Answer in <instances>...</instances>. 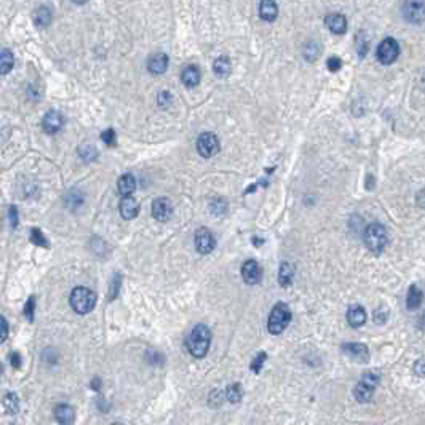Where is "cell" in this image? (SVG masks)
<instances>
[{"mask_svg":"<svg viewBox=\"0 0 425 425\" xmlns=\"http://www.w3.org/2000/svg\"><path fill=\"white\" fill-rule=\"evenodd\" d=\"M211 344V332L205 325H197L187 339V347L189 352L193 355L195 358H203L206 353H208Z\"/></svg>","mask_w":425,"mask_h":425,"instance_id":"6da1fadb","label":"cell"},{"mask_svg":"<svg viewBox=\"0 0 425 425\" xmlns=\"http://www.w3.org/2000/svg\"><path fill=\"white\" fill-rule=\"evenodd\" d=\"M363 242H364L366 248L370 249V251H373V252L384 251V248L388 243V232H387V229L382 224H379V222L370 224L364 229V232H363Z\"/></svg>","mask_w":425,"mask_h":425,"instance_id":"7a4b0ae2","label":"cell"},{"mask_svg":"<svg viewBox=\"0 0 425 425\" xmlns=\"http://www.w3.org/2000/svg\"><path fill=\"white\" fill-rule=\"evenodd\" d=\"M71 305L77 314L85 315V314L91 312V310L95 308L96 294L88 288L78 286V288L72 290V293H71Z\"/></svg>","mask_w":425,"mask_h":425,"instance_id":"3957f363","label":"cell"},{"mask_svg":"<svg viewBox=\"0 0 425 425\" xmlns=\"http://www.w3.org/2000/svg\"><path fill=\"white\" fill-rule=\"evenodd\" d=\"M377 384H379V374L376 371H367L363 374L361 381L353 390V395L358 403H367L373 398Z\"/></svg>","mask_w":425,"mask_h":425,"instance_id":"277c9868","label":"cell"},{"mask_svg":"<svg viewBox=\"0 0 425 425\" xmlns=\"http://www.w3.org/2000/svg\"><path fill=\"white\" fill-rule=\"evenodd\" d=\"M290 321H291L290 307L286 304H283V302H278L270 312L269 323H267L269 331L272 332V334H280V332H283L286 329V326L290 325Z\"/></svg>","mask_w":425,"mask_h":425,"instance_id":"5b68a950","label":"cell"},{"mask_svg":"<svg viewBox=\"0 0 425 425\" xmlns=\"http://www.w3.org/2000/svg\"><path fill=\"white\" fill-rule=\"evenodd\" d=\"M401 13L411 24H422L425 21V0H405Z\"/></svg>","mask_w":425,"mask_h":425,"instance_id":"8992f818","label":"cell"},{"mask_svg":"<svg viewBox=\"0 0 425 425\" xmlns=\"http://www.w3.org/2000/svg\"><path fill=\"white\" fill-rule=\"evenodd\" d=\"M398 54H400V45L392 37H387L377 47V60L381 61L382 64H392V63H395L396 58H398Z\"/></svg>","mask_w":425,"mask_h":425,"instance_id":"52a82bcc","label":"cell"},{"mask_svg":"<svg viewBox=\"0 0 425 425\" xmlns=\"http://www.w3.org/2000/svg\"><path fill=\"white\" fill-rule=\"evenodd\" d=\"M197 151L202 157L210 158L219 152V139L214 133H203L197 139Z\"/></svg>","mask_w":425,"mask_h":425,"instance_id":"ba28073f","label":"cell"},{"mask_svg":"<svg viewBox=\"0 0 425 425\" xmlns=\"http://www.w3.org/2000/svg\"><path fill=\"white\" fill-rule=\"evenodd\" d=\"M195 246H197V251L200 254H208V252L214 249L216 240L206 227H202L195 232Z\"/></svg>","mask_w":425,"mask_h":425,"instance_id":"9c48e42d","label":"cell"},{"mask_svg":"<svg viewBox=\"0 0 425 425\" xmlns=\"http://www.w3.org/2000/svg\"><path fill=\"white\" fill-rule=\"evenodd\" d=\"M344 353L349 355V357L358 363H366L370 360V350L364 346V344H358V342H350L346 344V346L342 347Z\"/></svg>","mask_w":425,"mask_h":425,"instance_id":"30bf717a","label":"cell"},{"mask_svg":"<svg viewBox=\"0 0 425 425\" xmlns=\"http://www.w3.org/2000/svg\"><path fill=\"white\" fill-rule=\"evenodd\" d=\"M242 277L246 285H258L262 278V269L256 261H246L242 267Z\"/></svg>","mask_w":425,"mask_h":425,"instance_id":"8fae6325","label":"cell"},{"mask_svg":"<svg viewBox=\"0 0 425 425\" xmlns=\"http://www.w3.org/2000/svg\"><path fill=\"white\" fill-rule=\"evenodd\" d=\"M173 214V205L168 199H157L152 203V216L160 222H166Z\"/></svg>","mask_w":425,"mask_h":425,"instance_id":"7c38bea8","label":"cell"},{"mask_svg":"<svg viewBox=\"0 0 425 425\" xmlns=\"http://www.w3.org/2000/svg\"><path fill=\"white\" fill-rule=\"evenodd\" d=\"M63 123L64 119L58 110H50L47 112V116L43 117V130L53 134V133H58L63 128Z\"/></svg>","mask_w":425,"mask_h":425,"instance_id":"4fadbf2b","label":"cell"},{"mask_svg":"<svg viewBox=\"0 0 425 425\" xmlns=\"http://www.w3.org/2000/svg\"><path fill=\"white\" fill-rule=\"evenodd\" d=\"M147 69H149V72L154 75L163 74L168 69V56L165 53H157V54L151 56L147 63Z\"/></svg>","mask_w":425,"mask_h":425,"instance_id":"5bb4252c","label":"cell"},{"mask_svg":"<svg viewBox=\"0 0 425 425\" xmlns=\"http://www.w3.org/2000/svg\"><path fill=\"white\" fill-rule=\"evenodd\" d=\"M325 22H326L328 29L332 34H337V36H341V34H344L347 31V19H346V16H342V15H337V13L328 15Z\"/></svg>","mask_w":425,"mask_h":425,"instance_id":"9a60e30c","label":"cell"},{"mask_svg":"<svg viewBox=\"0 0 425 425\" xmlns=\"http://www.w3.org/2000/svg\"><path fill=\"white\" fill-rule=\"evenodd\" d=\"M54 419L61 425H71L75 420V411L69 405H58L54 408Z\"/></svg>","mask_w":425,"mask_h":425,"instance_id":"2e32d148","label":"cell"},{"mask_svg":"<svg viewBox=\"0 0 425 425\" xmlns=\"http://www.w3.org/2000/svg\"><path fill=\"white\" fill-rule=\"evenodd\" d=\"M139 213V205L133 197H123L120 202V214L123 219H134Z\"/></svg>","mask_w":425,"mask_h":425,"instance_id":"e0dca14e","label":"cell"},{"mask_svg":"<svg viewBox=\"0 0 425 425\" xmlns=\"http://www.w3.org/2000/svg\"><path fill=\"white\" fill-rule=\"evenodd\" d=\"M347 321L352 328H360L366 323V312L361 305H352L347 312Z\"/></svg>","mask_w":425,"mask_h":425,"instance_id":"ac0fdd59","label":"cell"},{"mask_svg":"<svg viewBox=\"0 0 425 425\" xmlns=\"http://www.w3.org/2000/svg\"><path fill=\"white\" fill-rule=\"evenodd\" d=\"M200 78H202V74H200L197 66H187L182 71V74H181L182 83L186 85V87H189V88L197 87L200 83Z\"/></svg>","mask_w":425,"mask_h":425,"instance_id":"d6986e66","label":"cell"},{"mask_svg":"<svg viewBox=\"0 0 425 425\" xmlns=\"http://www.w3.org/2000/svg\"><path fill=\"white\" fill-rule=\"evenodd\" d=\"M278 15V7L275 4V0H262L259 5V16L264 21H273Z\"/></svg>","mask_w":425,"mask_h":425,"instance_id":"ffe728a7","label":"cell"},{"mask_svg":"<svg viewBox=\"0 0 425 425\" xmlns=\"http://www.w3.org/2000/svg\"><path fill=\"white\" fill-rule=\"evenodd\" d=\"M423 301V293L420 291V288L417 285H411V288L408 291V299H406V305L409 310H416L420 307Z\"/></svg>","mask_w":425,"mask_h":425,"instance_id":"44dd1931","label":"cell"},{"mask_svg":"<svg viewBox=\"0 0 425 425\" xmlns=\"http://www.w3.org/2000/svg\"><path fill=\"white\" fill-rule=\"evenodd\" d=\"M117 187H119V193L120 195H123V197H130V195L136 189V181H134L133 175H123V176H120V179L117 182Z\"/></svg>","mask_w":425,"mask_h":425,"instance_id":"7402d4cb","label":"cell"},{"mask_svg":"<svg viewBox=\"0 0 425 425\" xmlns=\"http://www.w3.org/2000/svg\"><path fill=\"white\" fill-rule=\"evenodd\" d=\"M294 277V266L290 262H283L280 266V273H278V281L281 286H290Z\"/></svg>","mask_w":425,"mask_h":425,"instance_id":"603a6c76","label":"cell"},{"mask_svg":"<svg viewBox=\"0 0 425 425\" xmlns=\"http://www.w3.org/2000/svg\"><path fill=\"white\" fill-rule=\"evenodd\" d=\"M34 22H36L37 26L45 27L48 26L51 22V10L47 7H40L36 10V15H34Z\"/></svg>","mask_w":425,"mask_h":425,"instance_id":"cb8c5ba5","label":"cell"},{"mask_svg":"<svg viewBox=\"0 0 425 425\" xmlns=\"http://www.w3.org/2000/svg\"><path fill=\"white\" fill-rule=\"evenodd\" d=\"M213 71L217 77H227L231 74V60L225 58V56H221L214 61Z\"/></svg>","mask_w":425,"mask_h":425,"instance_id":"d4e9b609","label":"cell"},{"mask_svg":"<svg viewBox=\"0 0 425 425\" xmlns=\"http://www.w3.org/2000/svg\"><path fill=\"white\" fill-rule=\"evenodd\" d=\"M13 54H11L10 50H2V54H0V71H2V74H8L11 71V67H13Z\"/></svg>","mask_w":425,"mask_h":425,"instance_id":"484cf974","label":"cell"},{"mask_svg":"<svg viewBox=\"0 0 425 425\" xmlns=\"http://www.w3.org/2000/svg\"><path fill=\"white\" fill-rule=\"evenodd\" d=\"M4 408L8 414H16L19 408V400L15 393H7L4 396Z\"/></svg>","mask_w":425,"mask_h":425,"instance_id":"4316f807","label":"cell"},{"mask_svg":"<svg viewBox=\"0 0 425 425\" xmlns=\"http://www.w3.org/2000/svg\"><path fill=\"white\" fill-rule=\"evenodd\" d=\"M225 395H227V400L231 401V403H238L243 396V388L240 384H232V385L227 387Z\"/></svg>","mask_w":425,"mask_h":425,"instance_id":"83f0119b","label":"cell"},{"mask_svg":"<svg viewBox=\"0 0 425 425\" xmlns=\"http://www.w3.org/2000/svg\"><path fill=\"white\" fill-rule=\"evenodd\" d=\"M320 56V45L317 42H308L304 48V58L310 63H314Z\"/></svg>","mask_w":425,"mask_h":425,"instance_id":"f1b7e54d","label":"cell"},{"mask_svg":"<svg viewBox=\"0 0 425 425\" xmlns=\"http://www.w3.org/2000/svg\"><path fill=\"white\" fill-rule=\"evenodd\" d=\"M31 242L34 245H37V246L48 248V240L45 238V235L42 234L40 229H32V231H31Z\"/></svg>","mask_w":425,"mask_h":425,"instance_id":"f546056e","label":"cell"},{"mask_svg":"<svg viewBox=\"0 0 425 425\" xmlns=\"http://www.w3.org/2000/svg\"><path fill=\"white\" fill-rule=\"evenodd\" d=\"M225 210H227V203H225L222 199H216V200H213V202L210 203V211H211V214H214V216L224 214Z\"/></svg>","mask_w":425,"mask_h":425,"instance_id":"4dcf8cb0","label":"cell"},{"mask_svg":"<svg viewBox=\"0 0 425 425\" xmlns=\"http://www.w3.org/2000/svg\"><path fill=\"white\" fill-rule=\"evenodd\" d=\"M80 157H82L85 162H93V160L98 157V151L93 147V146H87V147H82L80 149Z\"/></svg>","mask_w":425,"mask_h":425,"instance_id":"1f68e13d","label":"cell"},{"mask_svg":"<svg viewBox=\"0 0 425 425\" xmlns=\"http://www.w3.org/2000/svg\"><path fill=\"white\" fill-rule=\"evenodd\" d=\"M66 203L69 208H77V206H80L83 203V197H82V193H78V192H71L67 195V199H66Z\"/></svg>","mask_w":425,"mask_h":425,"instance_id":"d6a6232c","label":"cell"},{"mask_svg":"<svg viewBox=\"0 0 425 425\" xmlns=\"http://www.w3.org/2000/svg\"><path fill=\"white\" fill-rule=\"evenodd\" d=\"M267 360V355L264 353V352H261L258 357L252 360V363H251V371H254L256 374L258 373H261V367H262V364H264V361Z\"/></svg>","mask_w":425,"mask_h":425,"instance_id":"836d02e7","label":"cell"},{"mask_svg":"<svg viewBox=\"0 0 425 425\" xmlns=\"http://www.w3.org/2000/svg\"><path fill=\"white\" fill-rule=\"evenodd\" d=\"M224 400H225V398H224V395H222L221 390H213V392L210 393V405H211L213 408L221 406Z\"/></svg>","mask_w":425,"mask_h":425,"instance_id":"e575fe53","label":"cell"},{"mask_svg":"<svg viewBox=\"0 0 425 425\" xmlns=\"http://www.w3.org/2000/svg\"><path fill=\"white\" fill-rule=\"evenodd\" d=\"M34 312H36V299L29 297V301L24 305V315L29 321H34Z\"/></svg>","mask_w":425,"mask_h":425,"instance_id":"d590c367","label":"cell"},{"mask_svg":"<svg viewBox=\"0 0 425 425\" xmlns=\"http://www.w3.org/2000/svg\"><path fill=\"white\" fill-rule=\"evenodd\" d=\"M101 139L104 141L107 146H114V144H116V131H114L112 128L102 131L101 133Z\"/></svg>","mask_w":425,"mask_h":425,"instance_id":"8d00e7d4","label":"cell"},{"mask_svg":"<svg viewBox=\"0 0 425 425\" xmlns=\"http://www.w3.org/2000/svg\"><path fill=\"white\" fill-rule=\"evenodd\" d=\"M341 66H342V61L337 58V56H334V58H329L328 60V69L331 72H337L339 69H341Z\"/></svg>","mask_w":425,"mask_h":425,"instance_id":"74e56055","label":"cell"},{"mask_svg":"<svg viewBox=\"0 0 425 425\" xmlns=\"http://www.w3.org/2000/svg\"><path fill=\"white\" fill-rule=\"evenodd\" d=\"M171 101H173V98H171V95L168 93V91H163V93L158 95V104L162 107H166Z\"/></svg>","mask_w":425,"mask_h":425,"instance_id":"f35d334b","label":"cell"},{"mask_svg":"<svg viewBox=\"0 0 425 425\" xmlns=\"http://www.w3.org/2000/svg\"><path fill=\"white\" fill-rule=\"evenodd\" d=\"M358 42H360V45H358V54L363 58V56L366 54V51H367V40L363 37V34H361V36H358Z\"/></svg>","mask_w":425,"mask_h":425,"instance_id":"ab89813d","label":"cell"},{"mask_svg":"<svg viewBox=\"0 0 425 425\" xmlns=\"http://www.w3.org/2000/svg\"><path fill=\"white\" fill-rule=\"evenodd\" d=\"M10 224L11 227H16L18 225V211H16V206H10Z\"/></svg>","mask_w":425,"mask_h":425,"instance_id":"60d3db41","label":"cell"},{"mask_svg":"<svg viewBox=\"0 0 425 425\" xmlns=\"http://www.w3.org/2000/svg\"><path fill=\"white\" fill-rule=\"evenodd\" d=\"M119 286H120V275H116V281H112V286H110V299H116Z\"/></svg>","mask_w":425,"mask_h":425,"instance_id":"b9f144b4","label":"cell"},{"mask_svg":"<svg viewBox=\"0 0 425 425\" xmlns=\"http://www.w3.org/2000/svg\"><path fill=\"white\" fill-rule=\"evenodd\" d=\"M0 326H2V332H0V341L4 342L7 339V336H8V323H7L5 317L0 318Z\"/></svg>","mask_w":425,"mask_h":425,"instance_id":"7bdbcfd3","label":"cell"},{"mask_svg":"<svg viewBox=\"0 0 425 425\" xmlns=\"http://www.w3.org/2000/svg\"><path fill=\"white\" fill-rule=\"evenodd\" d=\"M414 373L417 376H425V360H419L414 366Z\"/></svg>","mask_w":425,"mask_h":425,"instance_id":"ee69618b","label":"cell"},{"mask_svg":"<svg viewBox=\"0 0 425 425\" xmlns=\"http://www.w3.org/2000/svg\"><path fill=\"white\" fill-rule=\"evenodd\" d=\"M10 360H11V364H13L15 367H19L21 366V357H19V353H11L10 355Z\"/></svg>","mask_w":425,"mask_h":425,"instance_id":"f6af8a7d","label":"cell"},{"mask_svg":"<svg viewBox=\"0 0 425 425\" xmlns=\"http://www.w3.org/2000/svg\"><path fill=\"white\" fill-rule=\"evenodd\" d=\"M99 385H101V381H99V379H95V381L91 382V387H93L95 390H99Z\"/></svg>","mask_w":425,"mask_h":425,"instance_id":"bcb514c9","label":"cell"},{"mask_svg":"<svg viewBox=\"0 0 425 425\" xmlns=\"http://www.w3.org/2000/svg\"><path fill=\"white\" fill-rule=\"evenodd\" d=\"M72 2H74V4H80V5H82V4H85V2H87V0H72Z\"/></svg>","mask_w":425,"mask_h":425,"instance_id":"7dc6e473","label":"cell"},{"mask_svg":"<svg viewBox=\"0 0 425 425\" xmlns=\"http://www.w3.org/2000/svg\"><path fill=\"white\" fill-rule=\"evenodd\" d=\"M420 321H422V323H425V315L422 317V320H420ZM422 329H425V325H422Z\"/></svg>","mask_w":425,"mask_h":425,"instance_id":"c3c4849f","label":"cell"},{"mask_svg":"<svg viewBox=\"0 0 425 425\" xmlns=\"http://www.w3.org/2000/svg\"><path fill=\"white\" fill-rule=\"evenodd\" d=\"M112 425H123V423H112Z\"/></svg>","mask_w":425,"mask_h":425,"instance_id":"681fc988","label":"cell"}]
</instances>
